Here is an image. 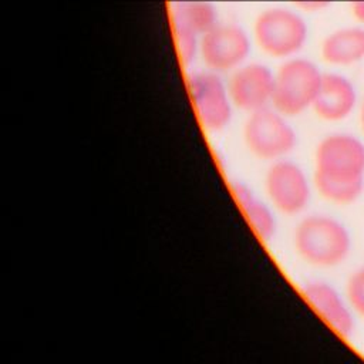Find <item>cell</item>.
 Listing matches in <instances>:
<instances>
[{
    "label": "cell",
    "instance_id": "1",
    "mask_svg": "<svg viewBox=\"0 0 364 364\" xmlns=\"http://www.w3.org/2000/svg\"><path fill=\"white\" fill-rule=\"evenodd\" d=\"M294 249L309 264L333 267L350 252V235L343 223L328 215H310L294 230Z\"/></svg>",
    "mask_w": 364,
    "mask_h": 364
},
{
    "label": "cell",
    "instance_id": "2",
    "mask_svg": "<svg viewBox=\"0 0 364 364\" xmlns=\"http://www.w3.org/2000/svg\"><path fill=\"white\" fill-rule=\"evenodd\" d=\"M323 74L306 58H291L274 74L272 107L286 117H296L313 105Z\"/></svg>",
    "mask_w": 364,
    "mask_h": 364
},
{
    "label": "cell",
    "instance_id": "3",
    "mask_svg": "<svg viewBox=\"0 0 364 364\" xmlns=\"http://www.w3.org/2000/svg\"><path fill=\"white\" fill-rule=\"evenodd\" d=\"M246 148L263 161L283 159L297 142V136L287 117L276 108L264 107L249 114L243 127Z\"/></svg>",
    "mask_w": 364,
    "mask_h": 364
},
{
    "label": "cell",
    "instance_id": "4",
    "mask_svg": "<svg viewBox=\"0 0 364 364\" xmlns=\"http://www.w3.org/2000/svg\"><path fill=\"white\" fill-rule=\"evenodd\" d=\"M255 40L270 57L284 58L300 51L307 38V26L294 11L282 7L263 10L255 20Z\"/></svg>",
    "mask_w": 364,
    "mask_h": 364
},
{
    "label": "cell",
    "instance_id": "5",
    "mask_svg": "<svg viewBox=\"0 0 364 364\" xmlns=\"http://www.w3.org/2000/svg\"><path fill=\"white\" fill-rule=\"evenodd\" d=\"M186 88L198 121L205 131L218 132L229 125L233 102L228 85L218 73H192L186 78Z\"/></svg>",
    "mask_w": 364,
    "mask_h": 364
},
{
    "label": "cell",
    "instance_id": "6",
    "mask_svg": "<svg viewBox=\"0 0 364 364\" xmlns=\"http://www.w3.org/2000/svg\"><path fill=\"white\" fill-rule=\"evenodd\" d=\"M314 164V173L328 179H364V144L350 134L328 135L318 142Z\"/></svg>",
    "mask_w": 364,
    "mask_h": 364
},
{
    "label": "cell",
    "instance_id": "7",
    "mask_svg": "<svg viewBox=\"0 0 364 364\" xmlns=\"http://www.w3.org/2000/svg\"><path fill=\"white\" fill-rule=\"evenodd\" d=\"M264 189L270 205L284 215L303 212L310 200V182L304 171L289 159L273 161L264 175Z\"/></svg>",
    "mask_w": 364,
    "mask_h": 364
},
{
    "label": "cell",
    "instance_id": "8",
    "mask_svg": "<svg viewBox=\"0 0 364 364\" xmlns=\"http://www.w3.org/2000/svg\"><path fill=\"white\" fill-rule=\"evenodd\" d=\"M199 53L210 71H235L247 58L250 41L242 27L236 24H216L202 34Z\"/></svg>",
    "mask_w": 364,
    "mask_h": 364
},
{
    "label": "cell",
    "instance_id": "9",
    "mask_svg": "<svg viewBox=\"0 0 364 364\" xmlns=\"http://www.w3.org/2000/svg\"><path fill=\"white\" fill-rule=\"evenodd\" d=\"M274 74L260 63H250L236 68L228 82L233 107L253 112L272 104Z\"/></svg>",
    "mask_w": 364,
    "mask_h": 364
},
{
    "label": "cell",
    "instance_id": "10",
    "mask_svg": "<svg viewBox=\"0 0 364 364\" xmlns=\"http://www.w3.org/2000/svg\"><path fill=\"white\" fill-rule=\"evenodd\" d=\"M301 294L327 326L341 337H350L354 320L340 293L328 283L314 280L303 286Z\"/></svg>",
    "mask_w": 364,
    "mask_h": 364
},
{
    "label": "cell",
    "instance_id": "11",
    "mask_svg": "<svg viewBox=\"0 0 364 364\" xmlns=\"http://www.w3.org/2000/svg\"><path fill=\"white\" fill-rule=\"evenodd\" d=\"M357 95L353 84L340 74H323L316 100L311 105L316 115L326 121L347 118L355 107Z\"/></svg>",
    "mask_w": 364,
    "mask_h": 364
},
{
    "label": "cell",
    "instance_id": "12",
    "mask_svg": "<svg viewBox=\"0 0 364 364\" xmlns=\"http://www.w3.org/2000/svg\"><path fill=\"white\" fill-rule=\"evenodd\" d=\"M230 192L253 233L263 242L272 240L276 233V218L272 208L243 182H232Z\"/></svg>",
    "mask_w": 364,
    "mask_h": 364
},
{
    "label": "cell",
    "instance_id": "13",
    "mask_svg": "<svg viewBox=\"0 0 364 364\" xmlns=\"http://www.w3.org/2000/svg\"><path fill=\"white\" fill-rule=\"evenodd\" d=\"M324 61L336 65H348L364 58V30L343 28L331 33L321 44Z\"/></svg>",
    "mask_w": 364,
    "mask_h": 364
},
{
    "label": "cell",
    "instance_id": "14",
    "mask_svg": "<svg viewBox=\"0 0 364 364\" xmlns=\"http://www.w3.org/2000/svg\"><path fill=\"white\" fill-rule=\"evenodd\" d=\"M173 20L182 21L198 34L216 26V10L209 1H182L173 7Z\"/></svg>",
    "mask_w": 364,
    "mask_h": 364
},
{
    "label": "cell",
    "instance_id": "15",
    "mask_svg": "<svg viewBox=\"0 0 364 364\" xmlns=\"http://www.w3.org/2000/svg\"><path fill=\"white\" fill-rule=\"evenodd\" d=\"M314 186L317 192L333 203L347 205L354 202L363 192L364 179L360 181H334L314 173Z\"/></svg>",
    "mask_w": 364,
    "mask_h": 364
},
{
    "label": "cell",
    "instance_id": "16",
    "mask_svg": "<svg viewBox=\"0 0 364 364\" xmlns=\"http://www.w3.org/2000/svg\"><path fill=\"white\" fill-rule=\"evenodd\" d=\"M173 34H175V44L176 53L183 65H188L196 55L199 48L198 44V33L193 31L191 27L183 24L182 21L173 20Z\"/></svg>",
    "mask_w": 364,
    "mask_h": 364
},
{
    "label": "cell",
    "instance_id": "17",
    "mask_svg": "<svg viewBox=\"0 0 364 364\" xmlns=\"http://www.w3.org/2000/svg\"><path fill=\"white\" fill-rule=\"evenodd\" d=\"M346 294L351 309L364 317V267L355 270L348 277Z\"/></svg>",
    "mask_w": 364,
    "mask_h": 364
},
{
    "label": "cell",
    "instance_id": "18",
    "mask_svg": "<svg viewBox=\"0 0 364 364\" xmlns=\"http://www.w3.org/2000/svg\"><path fill=\"white\" fill-rule=\"evenodd\" d=\"M291 1L296 3L300 9H303L306 11H317L323 7H326L333 0H291Z\"/></svg>",
    "mask_w": 364,
    "mask_h": 364
},
{
    "label": "cell",
    "instance_id": "19",
    "mask_svg": "<svg viewBox=\"0 0 364 364\" xmlns=\"http://www.w3.org/2000/svg\"><path fill=\"white\" fill-rule=\"evenodd\" d=\"M353 13L357 20L364 23V1H354L353 3Z\"/></svg>",
    "mask_w": 364,
    "mask_h": 364
},
{
    "label": "cell",
    "instance_id": "20",
    "mask_svg": "<svg viewBox=\"0 0 364 364\" xmlns=\"http://www.w3.org/2000/svg\"><path fill=\"white\" fill-rule=\"evenodd\" d=\"M360 121H361V128L364 131V102L361 105V112H360Z\"/></svg>",
    "mask_w": 364,
    "mask_h": 364
},
{
    "label": "cell",
    "instance_id": "21",
    "mask_svg": "<svg viewBox=\"0 0 364 364\" xmlns=\"http://www.w3.org/2000/svg\"><path fill=\"white\" fill-rule=\"evenodd\" d=\"M351 1L354 3V1H364V0H351Z\"/></svg>",
    "mask_w": 364,
    "mask_h": 364
},
{
    "label": "cell",
    "instance_id": "22",
    "mask_svg": "<svg viewBox=\"0 0 364 364\" xmlns=\"http://www.w3.org/2000/svg\"><path fill=\"white\" fill-rule=\"evenodd\" d=\"M226 1H236V0H226Z\"/></svg>",
    "mask_w": 364,
    "mask_h": 364
}]
</instances>
